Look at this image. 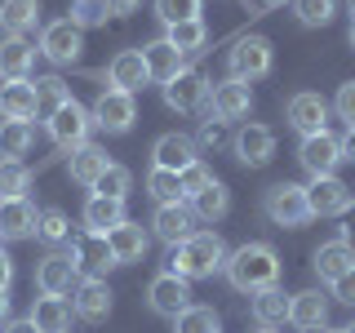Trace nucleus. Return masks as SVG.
I'll list each match as a JSON object with an SVG mask.
<instances>
[{
    "mask_svg": "<svg viewBox=\"0 0 355 333\" xmlns=\"http://www.w3.org/2000/svg\"><path fill=\"white\" fill-rule=\"evenodd\" d=\"M222 271H227L231 289H240V293H249V298L262 293V289H271V284H280V258H275V249L262 244V240L240 244Z\"/></svg>",
    "mask_w": 355,
    "mask_h": 333,
    "instance_id": "nucleus-1",
    "label": "nucleus"
},
{
    "mask_svg": "<svg viewBox=\"0 0 355 333\" xmlns=\"http://www.w3.org/2000/svg\"><path fill=\"white\" fill-rule=\"evenodd\" d=\"M227 258L231 253L218 231H196V236H187L182 244L169 249V271L182 275V280H209L214 271L227 266Z\"/></svg>",
    "mask_w": 355,
    "mask_h": 333,
    "instance_id": "nucleus-2",
    "label": "nucleus"
},
{
    "mask_svg": "<svg viewBox=\"0 0 355 333\" xmlns=\"http://www.w3.org/2000/svg\"><path fill=\"white\" fill-rule=\"evenodd\" d=\"M262 214L271 218L275 227H302V222H311L306 187H297V182H275V187H266Z\"/></svg>",
    "mask_w": 355,
    "mask_h": 333,
    "instance_id": "nucleus-3",
    "label": "nucleus"
},
{
    "mask_svg": "<svg viewBox=\"0 0 355 333\" xmlns=\"http://www.w3.org/2000/svg\"><path fill=\"white\" fill-rule=\"evenodd\" d=\"M89 116L103 133H129L133 120H138V107H133V94H125V89H103Z\"/></svg>",
    "mask_w": 355,
    "mask_h": 333,
    "instance_id": "nucleus-4",
    "label": "nucleus"
},
{
    "mask_svg": "<svg viewBox=\"0 0 355 333\" xmlns=\"http://www.w3.org/2000/svg\"><path fill=\"white\" fill-rule=\"evenodd\" d=\"M89 125H94V116H89L76 98H71V103H62L58 111H49V138L58 142L62 151L85 147V142H89Z\"/></svg>",
    "mask_w": 355,
    "mask_h": 333,
    "instance_id": "nucleus-5",
    "label": "nucleus"
},
{
    "mask_svg": "<svg viewBox=\"0 0 355 333\" xmlns=\"http://www.w3.org/2000/svg\"><path fill=\"white\" fill-rule=\"evenodd\" d=\"M227 67H231V80H262V76L271 71V40H266V36L236 40Z\"/></svg>",
    "mask_w": 355,
    "mask_h": 333,
    "instance_id": "nucleus-6",
    "label": "nucleus"
},
{
    "mask_svg": "<svg viewBox=\"0 0 355 333\" xmlns=\"http://www.w3.org/2000/svg\"><path fill=\"white\" fill-rule=\"evenodd\" d=\"M80 49H85V36H80V27H76L71 18H58V22H49V27L40 31V53L49 62H58V67H71L80 58Z\"/></svg>",
    "mask_w": 355,
    "mask_h": 333,
    "instance_id": "nucleus-7",
    "label": "nucleus"
},
{
    "mask_svg": "<svg viewBox=\"0 0 355 333\" xmlns=\"http://www.w3.org/2000/svg\"><path fill=\"white\" fill-rule=\"evenodd\" d=\"M147 302L155 316H164V320H178L187 307H191V280H182V275H173V271H164V275H155L151 289H147Z\"/></svg>",
    "mask_w": 355,
    "mask_h": 333,
    "instance_id": "nucleus-8",
    "label": "nucleus"
},
{
    "mask_svg": "<svg viewBox=\"0 0 355 333\" xmlns=\"http://www.w3.org/2000/svg\"><path fill=\"white\" fill-rule=\"evenodd\" d=\"M36 284H40V293H53V298H62V293H71L76 284H80V266H76L71 253H44V258L36 262Z\"/></svg>",
    "mask_w": 355,
    "mask_h": 333,
    "instance_id": "nucleus-9",
    "label": "nucleus"
},
{
    "mask_svg": "<svg viewBox=\"0 0 355 333\" xmlns=\"http://www.w3.org/2000/svg\"><path fill=\"white\" fill-rule=\"evenodd\" d=\"M351 187L342 182L338 173H329V178H311V187H306V205H311V218H333V214H347V205H351Z\"/></svg>",
    "mask_w": 355,
    "mask_h": 333,
    "instance_id": "nucleus-10",
    "label": "nucleus"
},
{
    "mask_svg": "<svg viewBox=\"0 0 355 333\" xmlns=\"http://www.w3.org/2000/svg\"><path fill=\"white\" fill-rule=\"evenodd\" d=\"M164 103L173 111H182V116H191L209 103V80L205 71H196V67H187V71H178L169 85H164Z\"/></svg>",
    "mask_w": 355,
    "mask_h": 333,
    "instance_id": "nucleus-11",
    "label": "nucleus"
},
{
    "mask_svg": "<svg viewBox=\"0 0 355 333\" xmlns=\"http://www.w3.org/2000/svg\"><path fill=\"white\" fill-rule=\"evenodd\" d=\"M71 258L80 266V275H98V280H107L111 266H120L116 253H111V244H107V236H98V231H85V236L71 240Z\"/></svg>",
    "mask_w": 355,
    "mask_h": 333,
    "instance_id": "nucleus-12",
    "label": "nucleus"
},
{
    "mask_svg": "<svg viewBox=\"0 0 355 333\" xmlns=\"http://www.w3.org/2000/svg\"><path fill=\"white\" fill-rule=\"evenodd\" d=\"M297 160H302V169L311 178H329L333 169H338L342 160V142L333 138V133H311V138H302V147H297Z\"/></svg>",
    "mask_w": 355,
    "mask_h": 333,
    "instance_id": "nucleus-13",
    "label": "nucleus"
},
{
    "mask_svg": "<svg viewBox=\"0 0 355 333\" xmlns=\"http://www.w3.org/2000/svg\"><path fill=\"white\" fill-rule=\"evenodd\" d=\"M231 147H236V160L244 169H262V164L275 155V133L266 125H244L236 138H231Z\"/></svg>",
    "mask_w": 355,
    "mask_h": 333,
    "instance_id": "nucleus-14",
    "label": "nucleus"
},
{
    "mask_svg": "<svg viewBox=\"0 0 355 333\" xmlns=\"http://www.w3.org/2000/svg\"><path fill=\"white\" fill-rule=\"evenodd\" d=\"M151 231L169 244V249H173V244H182L187 236H196L191 205H187V200H178V205H160V209H155V218H151Z\"/></svg>",
    "mask_w": 355,
    "mask_h": 333,
    "instance_id": "nucleus-15",
    "label": "nucleus"
},
{
    "mask_svg": "<svg viewBox=\"0 0 355 333\" xmlns=\"http://www.w3.org/2000/svg\"><path fill=\"white\" fill-rule=\"evenodd\" d=\"M71 311H76L80 320H89V325L107 320V316H111V284L98 280V275H85V280L76 284V302H71Z\"/></svg>",
    "mask_w": 355,
    "mask_h": 333,
    "instance_id": "nucleus-16",
    "label": "nucleus"
},
{
    "mask_svg": "<svg viewBox=\"0 0 355 333\" xmlns=\"http://www.w3.org/2000/svg\"><path fill=\"white\" fill-rule=\"evenodd\" d=\"M288 325H297L302 333L324 329L329 325V298L320 289H302V293L288 298Z\"/></svg>",
    "mask_w": 355,
    "mask_h": 333,
    "instance_id": "nucleus-17",
    "label": "nucleus"
},
{
    "mask_svg": "<svg viewBox=\"0 0 355 333\" xmlns=\"http://www.w3.org/2000/svg\"><path fill=\"white\" fill-rule=\"evenodd\" d=\"M209 103H214L218 120H244L253 107V89H249V80H222V85H214Z\"/></svg>",
    "mask_w": 355,
    "mask_h": 333,
    "instance_id": "nucleus-18",
    "label": "nucleus"
},
{
    "mask_svg": "<svg viewBox=\"0 0 355 333\" xmlns=\"http://www.w3.org/2000/svg\"><path fill=\"white\" fill-rule=\"evenodd\" d=\"M324 120H329V103L320 94H293L288 98V125L302 133V138L324 133Z\"/></svg>",
    "mask_w": 355,
    "mask_h": 333,
    "instance_id": "nucleus-19",
    "label": "nucleus"
},
{
    "mask_svg": "<svg viewBox=\"0 0 355 333\" xmlns=\"http://www.w3.org/2000/svg\"><path fill=\"white\" fill-rule=\"evenodd\" d=\"M36 205L27 196L22 200H0V240H27L36 236Z\"/></svg>",
    "mask_w": 355,
    "mask_h": 333,
    "instance_id": "nucleus-20",
    "label": "nucleus"
},
{
    "mask_svg": "<svg viewBox=\"0 0 355 333\" xmlns=\"http://www.w3.org/2000/svg\"><path fill=\"white\" fill-rule=\"evenodd\" d=\"M142 62H147V76H151L155 85H169L178 71H187V53H178L169 40L142 44Z\"/></svg>",
    "mask_w": 355,
    "mask_h": 333,
    "instance_id": "nucleus-21",
    "label": "nucleus"
},
{
    "mask_svg": "<svg viewBox=\"0 0 355 333\" xmlns=\"http://www.w3.org/2000/svg\"><path fill=\"white\" fill-rule=\"evenodd\" d=\"M107 80H111V89L138 94V89L151 80V76H147V62H142V49H120L116 58H111V67H107Z\"/></svg>",
    "mask_w": 355,
    "mask_h": 333,
    "instance_id": "nucleus-22",
    "label": "nucleus"
},
{
    "mask_svg": "<svg viewBox=\"0 0 355 333\" xmlns=\"http://www.w3.org/2000/svg\"><path fill=\"white\" fill-rule=\"evenodd\" d=\"M40 111L36 80H5L0 85V116L5 120H31Z\"/></svg>",
    "mask_w": 355,
    "mask_h": 333,
    "instance_id": "nucleus-23",
    "label": "nucleus"
},
{
    "mask_svg": "<svg viewBox=\"0 0 355 333\" xmlns=\"http://www.w3.org/2000/svg\"><path fill=\"white\" fill-rule=\"evenodd\" d=\"M311 266H315V275H320V280H342V275H347L351 271V266H355V249H351V240H329V244H320V249H315V258H311Z\"/></svg>",
    "mask_w": 355,
    "mask_h": 333,
    "instance_id": "nucleus-24",
    "label": "nucleus"
},
{
    "mask_svg": "<svg viewBox=\"0 0 355 333\" xmlns=\"http://www.w3.org/2000/svg\"><path fill=\"white\" fill-rule=\"evenodd\" d=\"M155 169H173V173H182V169H191L196 164V142L187 138V133H164V138H155Z\"/></svg>",
    "mask_w": 355,
    "mask_h": 333,
    "instance_id": "nucleus-25",
    "label": "nucleus"
},
{
    "mask_svg": "<svg viewBox=\"0 0 355 333\" xmlns=\"http://www.w3.org/2000/svg\"><path fill=\"white\" fill-rule=\"evenodd\" d=\"M107 244H111V253H116V262L125 266V262H142V253H147V231L138 227V222H120V227H111L107 231Z\"/></svg>",
    "mask_w": 355,
    "mask_h": 333,
    "instance_id": "nucleus-26",
    "label": "nucleus"
},
{
    "mask_svg": "<svg viewBox=\"0 0 355 333\" xmlns=\"http://www.w3.org/2000/svg\"><path fill=\"white\" fill-rule=\"evenodd\" d=\"M31 62H36V44H27L22 36L0 40V76H5V80H27Z\"/></svg>",
    "mask_w": 355,
    "mask_h": 333,
    "instance_id": "nucleus-27",
    "label": "nucleus"
},
{
    "mask_svg": "<svg viewBox=\"0 0 355 333\" xmlns=\"http://www.w3.org/2000/svg\"><path fill=\"white\" fill-rule=\"evenodd\" d=\"M107 164H111L107 151L94 147V142H85V147L71 151V164H67V169H71V182H80V187H89V191H94V182L107 173Z\"/></svg>",
    "mask_w": 355,
    "mask_h": 333,
    "instance_id": "nucleus-28",
    "label": "nucleus"
},
{
    "mask_svg": "<svg viewBox=\"0 0 355 333\" xmlns=\"http://www.w3.org/2000/svg\"><path fill=\"white\" fill-rule=\"evenodd\" d=\"M187 205H191L196 222H218V218H227V209H231V191L214 178V182L200 187L196 196H187Z\"/></svg>",
    "mask_w": 355,
    "mask_h": 333,
    "instance_id": "nucleus-29",
    "label": "nucleus"
},
{
    "mask_svg": "<svg viewBox=\"0 0 355 333\" xmlns=\"http://www.w3.org/2000/svg\"><path fill=\"white\" fill-rule=\"evenodd\" d=\"M31 325H36V333H67V325H71V307L62 302V298H53V293H44L31 302Z\"/></svg>",
    "mask_w": 355,
    "mask_h": 333,
    "instance_id": "nucleus-30",
    "label": "nucleus"
},
{
    "mask_svg": "<svg viewBox=\"0 0 355 333\" xmlns=\"http://www.w3.org/2000/svg\"><path fill=\"white\" fill-rule=\"evenodd\" d=\"M253 320H258L262 329H275V325H284L288 320V298H284V289L280 284H271V289H262V293H253Z\"/></svg>",
    "mask_w": 355,
    "mask_h": 333,
    "instance_id": "nucleus-31",
    "label": "nucleus"
},
{
    "mask_svg": "<svg viewBox=\"0 0 355 333\" xmlns=\"http://www.w3.org/2000/svg\"><path fill=\"white\" fill-rule=\"evenodd\" d=\"M125 222V200H107V196H89L85 205V227L98 231V236H107L111 227H120Z\"/></svg>",
    "mask_w": 355,
    "mask_h": 333,
    "instance_id": "nucleus-32",
    "label": "nucleus"
},
{
    "mask_svg": "<svg viewBox=\"0 0 355 333\" xmlns=\"http://www.w3.org/2000/svg\"><path fill=\"white\" fill-rule=\"evenodd\" d=\"M40 22V0H0V27L9 36H22Z\"/></svg>",
    "mask_w": 355,
    "mask_h": 333,
    "instance_id": "nucleus-33",
    "label": "nucleus"
},
{
    "mask_svg": "<svg viewBox=\"0 0 355 333\" xmlns=\"http://www.w3.org/2000/svg\"><path fill=\"white\" fill-rule=\"evenodd\" d=\"M164 40H169L178 53H196V49H205V40H209V27H205L200 18L169 22V27H164Z\"/></svg>",
    "mask_w": 355,
    "mask_h": 333,
    "instance_id": "nucleus-34",
    "label": "nucleus"
},
{
    "mask_svg": "<svg viewBox=\"0 0 355 333\" xmlns=\"http://www.w3.org/2000/svg\"><path fill=\"white\" fill-rule=\"evenodd\" d=\"M31 151V120H0V160H18Z\"/></svg>",
    "mask_w": 355,
    "mask_h": 333,
    "instance_id": "nucleus-35",
    "label": "nucleus"
},
{
    "mask_svg": "<svg viewBox=\"0 0 355 333\" xmlns=\"http://www.w3.org/2000/svg\"><path fill=\"white\" fill-rule=\"evenodd\" d=\"M147 191H151L155 205H178V200H187L182 173H173V169H151L147 173Z\"/></svg>",
    "mask_w": 355,
    "mask_h": 333,
    "instance_id": "nucleus-36",
    "label": "nucleus"
},
{
    "mask_svg": "<svg viewBox=\"0 0 355 333\" xmlns=\"http://www.w3.org/2000/svg\"><path fill=\"white\" fill-rule=\"evenodd\" d=\"M31 191V169L22 160H0V200H22Z\"/></svg>",
    "mask_w": 355,
    "mask_h": 333,
    "instance_id": "nucleus-37",
    "label": "nucleus"
},
{
    "mask_svg": "<svg viewBox=\"0 0 355 333\" xmlns=\"http://www.w3.org/2000/svg\"><path fill=\"white\" fill-rule=\"evenodd\" d=\"M36 236H40L44 244H53V249H58V244L71 240V218H67L62 209H44V214L36 218Z\"/></svg>",
    "mask_w": 355,
    "mask_h": 333,
    "instance_id": "nucleus-38",
    "label": "nucleus"
},
{
    "mask_svg": "<svg viewBox=\"0 0 355 333\" xmlns=\"http://www.w3.org/2000/svg\"><path fill=\"white\" fill-rule=\"evenodd\" d=\"M173 333H218V311L214 307H187L182 316L173 320Z\"/></svg>",
    "mask_w": 355,
    "mask_h": 333,
    "instance_id": "nucleus-39",
    "label": "nucleus"
},
{
    "mask_svg": "<svg viewBox=\"0 0 355 333\" xmlns=\"http://www.w3.org/2000/svg\"><path fill=\"white\" fill-rule=\"evenodd\" d=\"M293 14L302 27H329L338 14V0H293Z\"/></svg>",
    "mask_w": 355,
    "mask_h": 333,
    "instance_id": "nucleus-40",
    "label": "nucleus"
},
{
    "mask_svg": "<svg viewBox=\"0 0 355 333\" xmlns=\"http://www.w3.org/2000/svg\"><path fill=\"white\" fill-rule=\"evenodd\" d=\"M133 187V173L125 169V164H107V173L94 182V196H107V200H125Z\"/></svg>",
    "mask_w": 355,
    "mask_h": 333,
    "instance_id": "nucleus-41",
    "label": "nucleus"
},
{
    "mask_svg": "<svg viewBox=\"0 0 355 333\" xmlns=\"http://www.w3.org/2000/svg\"><path fill=\"white\" fill-rule=\"evenodd\" d=\"M36 98H40L44 111H58L62 103H71V89H67L58 76H40V80H36Z\"/></svg>",
    "mask_w": 355,
    "mask_h": 333,
    "instance_id": "nucleus-42",
    "label": "nucleus"
},
{
    "mask_svg": "<svg viewBox=\"0 0 355 333\" xmlns=\"http://www.w3.org/2000/svg\"><path fill=\"white\" fill-rule=\"evenodd\" d=\"M107 14H111L107 0H76V5H71V22H76L80 31H85V27H103Z\"/></svg>",
    "mask_w": 355,
    "mask_h": 333,
    "instance_id": "nucleus-43",
    "label": "nucleus"
},
{
    "mask_svg": "<svg viewBox=\"0 0 355 333\" xmlns=\"http://www.w3.org/2000/svg\"><path fill=\"white\" fill-rule=\"evenodd\" d=\"M155 14L160 22H187V18H200V0H155Z\"/></svg>",
    "mask_w": 355,
    "mask_h": 333,
    "instance_id": "nucleus-44",
    "label": "nucleus"
},
{
    "mask_svg": "<svg viewBox=\"0 0 355 333\" xmlns=\"http://www.w3.org/2000/svg\"><path fill=\"white\" fill-rule=\"evenodd\" d=\"M333 111L347 120V129H355V80L338 85V98H333Z\"/></svg>",
    "mask_w": 355,
    "mask_h": 333,
    "instance_id": "nucleus-45",
    "label": "nucleus"
},
{
    "mask_svg": "<svg viewBox=\"0 0 355 333\" xmlns=\"http://www.w3.org/2000/svg\"><path fill=\"white\" fill-rule=\"evenodd\" d=\"M209 182H214V173H209L200 160L191 164V169H182V191H187V196H196L200 187H209Z\"/></svg>",
    "mask_w": 355,
    "mask_h": 333,
    "instance_id": "nucleus-46",
    "label": "nucleus"
},
{
    "mask_svg": "<svg viewBox=\"0 0 355 333\" xmlns=\"http://www.w3.org/2000/svg\"><path fill=\"white\" fill-rule=\"evenodd\" d=\"M333 298H338V302H347V307H355V266L342 275V280H333Z\"/></svg>",
    "mask_w": 355,
    "mask_h": 333,
    "instance_id": "nucleus-47",
    "label": "nucleus"
},
{
    "mask_svg": "<svg viewBox=\"0 0 355 333\" xmlns=\"http://www.w3.org/2000/svg\"><path fill=\"white\" fill-rule=\"evenodd\" d=\"M222 142H227L222 120H205V129H200V147H222Z\"/></svg>",
    "mask_w": 355,
    "mask_h": 333,
    "instance_id": "nucleus-48",
    "label": "nucleus"
},
{
    "mask_svg": "<svg viewBox=\"0 0 355 333\" xmlns=\"http://www.w3.org/2000/svg\"><path fill=\"white\" fill-rule=\"evenodd\" d=\"M9 284H14V262L0 253V293H9Z\"/></svg>",
    "mask_w": 355,
    "mask_h": 333,
    "instance_id": "nucleus-49",
    "label": "nucleus"
},
{
    "mask_svg": "<svg viewBox=\"0 0 355 333\" xmlns=\"http://www.w3.org/2000/svg\"><path fill=\"white\" fill-rule=\"evenodd\" d=\"M342 240H355V200L347 205V214H342Z\"/></svg>",
    "mask_w": 355,
    "mask_h": 333,
    "instance_id": "nucleus-50",
    "label": "nucleus"
},
{
    "mask_svg": "<svg viewBox=\"0 0 355 333\" xmlns=\"http://www.w3.org/2000/svg\"><path fill=\"white\" fill-rule=\"evenodd\" d=\"M138 5H142V0H107V9H111V14H133Z\"/></svg>",
    "mask_w": 355,
    "mask_h": 333,
    "instance_id": "nucleus-51",
    "label": "nucleus"
},
{
    "mask_svg": "<svg viewBox=\"0 0 355 333\" xmlns=\"http://www.w3.org/2000/svg\"><path fill=\"white\" fill-rule=\"evenodd\" d=\"M0 333H36V325H31V320H9Z\"/></svg>",
    "mask_w": 355,
    "mask_h": 333,
    "instance_id": "nucleus-52",
    "label": "nucleus"
},
{
    "mask_svg": "<svg viewBox=\"0 0 355 333\" xmlns=\"http://www.w3.org/2000/svg\"><path fill=\"white\" fill-rule=\"evenodd\" d=\"M342 160L355 164V129H347V138H342Z\"/></svg>",
    "mask_w": 355,
    "mask_h": 333,
    "instance_id": "nucleus-53",
    "label": "nucleus"
},
{
    "mask_svg": "<svg viewBox=\"0 0 355 333\" xmlns=\"http://www.w3.org/2000/svg\"><path fill=\"white\" fill-rule=\"evenodd\" d=\"M9 325V293H0V329Z\"/></svg>",
    "mask_w": 355,
    "mask_h": 333,
    "instance_id": "nucleus-54",
    "label": "nucleus"
},
{
    "mask_svg": "<svg viewBox=\"0 0 355 333\" xmlns=\"http://www.w3.org/2000/svg\"><path fill=\"white\" fill-rule=\"evenodd\" d=\"M258 5H262V9H280L284 0H258Z\"/></svg>",
    "mask_w": 355,
    "mask_h": 333,
    "instance_id": "nucleus-55",
    "label": "nucleus"
},
{
    "mask_svg": "<svg viewBox=\"0 0 355 333\" xmlns=\"http://www.w3.org/2000/svg\"><path fill=\"white\" fill-rule=\"evenodd\" d=\"M311 333H347V329H329V325H324V329H311Z\"/></svg>",
    "mask_w": 355,
    "mask_h": 333,
    "instance_id": "nucleus-56",
    "label": "nucleus"
},
{
    "mask_svg": "<svg viewBox=\"0 0 355 333\" xmlns=\"http://www.w3.org/2000/svg\"><path fill=\"white\" fill-rule=\"evenodd\" d=\"M347 9H351V22H355V0H347Z\"/></svg>",
    "mask_w": 355,
    "mask_h": 333,
    "instance_id": "nucleus-57",
    "label": "nucleus"
},
{
    "mask_svg": "<svg viewBox=\"0 0 355 333\" xmlns=\"http://www.w3.org/2000/svg\"><path fill=\"white\" fill-rule=\"evenodd\" d=\"M351 49H355V22H351Z\"/></svg>",
    "mask_w": 355,
    "mask_h": 333,
    "instance_id": "nucleus-58",
    "label": "nucleus"
},
{
    "mask_svg": "<svg viewBox=\"0 0 355 333\" xmlns=\"http://www.w3.org/2000/svg\"><path fill=\"white\" fill-rule=\"evenodd\" d=\"M347 333H355V320H351V325H347Z\"/></svg>",
    "mask_w": 355,
    "mask_h": 333,
    "instance_id": "nucleus-59",
    "label": "nucleus"
},
{
    "mask_svg": "<svg viewBox=\"0 0 355 333\" xmlns=\"http://www.w3.org/2000/svg\"><path fill=\"white\" fill-rule=\"evenodd\" d=\"M258 333H275V329H262V325H258Z\"/></svg>",
    "mask_w": 355,
    "mask_h": 333,
    "instance_id": "nucleus-60",
    "label": "nucleus"
}]
</instances>
